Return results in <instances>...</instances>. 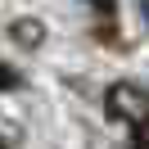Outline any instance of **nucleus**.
<instances>
[{
	"mask_svg": "<svg viewBox=\"0 0 149 149\" xmlns=\"http://www.w3.org/2000/svg\"><path fill=\"white\" fill-rule=\"evenodd\" d=\"M18 81H23V77L14 72L9 63H0V91H14V86H18Z\"/></svg>",
	"mask_w": 149,
	"mask_h": 149,
	"instance_id": "3",
	"label": "nucleus"
},
{
	"mask_svg": "<svg viewBox=\"0 0 149 149\" xmlns=\"http://www.w3.org/2000/svg\"><path fill=\"white\" fill-rule=\"evenodd\" d=\"M127 149H149V140H136V145H127Z\"/></svg>",
	"mask_w": 149,
	"mask_h": 149,
	"instance_id": "6",
	"label": "nucleus"
},
{
	"mask_svg": "<svg viewBox=\"0 0 149 149\" xmlns=\"http://www.w3.org/2000/svg\"><path fill=\"white\" fill-rule=\"evenodd\" d=\"M9 36L18 41V45H41V41H45V23L41 18H18V23H9Z\"/></svg>",
	"mask_w": 149,
	"mask_h": 149,
	"instance_id": "2",
	"label": "nucleus"
},
{
	"mask_svg": "<svg viewBox=\"0 0 149 149\" xmlns=\"http://www.w3.org/2000/svg\"><path fill=\"white\" fill-rule=\"evenodd\" d=\"M140 14H145V23H149V0H140Z\"/></svg>",
	"mask_w": 149,
	"mask_h": 149,
	"instance_id": "5",
	"label": "nucleus"
},
{
	"mask_svg": "<svg viewBox=\"0 0 149 149\" xmlns=\"http://www.w3.org/2000/svg\"><path fill=\"white\" fill-rule=\"evenodd\" d=\"M86 5H95V9H104V14H109L113 5H118V0H86Z\"/></svg>",
	"mask_w": 149,
	"mask_h": 149,
	"instance_id": "4",
	"label": "nucleus"
},
{
	"mask_svg": "<svg viewBox=\"0 0 149 149\" xmlns=\"http://www.w3.org/2000/svg\"><path fill=\"white\" fill-rule=\"evenodd\" d=\"M104 109H109L113 122H122L131 131L149 127V91H140L136 81H113L109 95H104Z\"/></svg>",
	"mask_w": 149,
	"mask_h": 149,
	"instance_id": "1",
	"label": "nucleus"
},
{
	"mask_svg": "<svg viewBox=\"0 0 149 149\" xmlns=\"http://www.w3.org/2000/svg\"><path fill=\"white\" fill-rule=\"evenodd\" d=\"M0 149H5V145H0Z\"/></svg>",
	"mask_w": 149,
	"mask_h": 149,
	"instance_id": "7",
	"label": "nucleus"
}]
</instances>
